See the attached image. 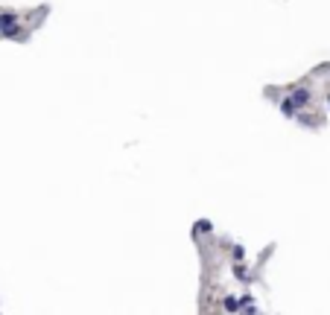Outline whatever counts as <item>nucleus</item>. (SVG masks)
I'll return each mask as SVG.
<instances>
[{"mask_svg":"<svg viewBox=\"0 0 330 315\" xmlns=\"http://www.w3.org/2000/svg\"><path fill=\"white\" fill-rule=\"evenodd\" d=\"M289 99H292V102H295L298 108H301V105H307V102H310L313 96H310V91H307V88H295V91L289 94Z\"/></svg>","mask_w":330,"mask_h":315,"instance_id":"obj_1","label":"nucleus"},{"mask_svg":"<svg viewBox=\"0 0 330 315\" xmlns=\"http://www.w3.org/2000/svg\"><path fill=\"white\" fill-rule=\"evenodd\" d=\"M15 27V15H0V32L12 30Z\"/></svg>","mask_w":330,"mask_h":315,"instance_id":"obj_3","label":"nucleus"},{"mask_svg":"<svg viewBox=\"0 0 330 315\" xmlns=\"http://www.w3.org/2000/svg\"><path fill=\"white\" fill-rule=\"evenodd\" d=\"M281 111H284L287 117H295V114H298V105L292 102V99H289V96H287V99L281 102Z\"/></svg>","mask_w":330,"mask_h":315,"instance_id":"obj_2","label":"nucleus"}]
</instances>
